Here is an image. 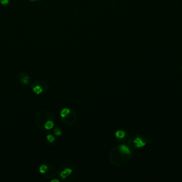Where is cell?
I'll use <instances>...</instances> for the list:
<instances>
[{"mask_svg":"<svg viewBox=\"0 0 182 182\" xmlns=\"http://www.w3.org/2000/svg\"><path fill=\"white\" fill-rule=\"evenodd\" d=\"M131 155H129L119 150L118 147L113 148L110 154V159L115 166H123L128 162Z\"/></svg>","mask_w":182,"mask_h":182,"instance_id":"1","label":"cell"},{"mask_svg":"<svg viewBox=\"0 0 182 182\" xmlns=\"http://www.w3.org/2000/svg\"><path fill=\"white\" fill-rule=\"evenodd\" d=\"M49 119H52V120H54V115H53L52 113H51L50 112L43 110V111H41L40 112V113H38L37 115H36L34 121L38 128H40L41 130H45L44 125H45V123L48 120H49Z\"/></svg>","mask_w":182,"mask_h":182,"instance_id":"2","label":"cell"},{"mask_svg":"<svg viewBox=\"0 0 182 182\" xmlns=\"http://www.w3.org/2000/svg\"><path fill=\"white\" fill-rule=\"evenodd\" d=\"M75 165H61V166L60 167V168H63V169H58V171H59L60 177L62 179H66L67 178H69V176L72 174L73 172V168H75Z\"/></svg>","mask_w":182,"mask_h":182,"instance_id":"3","label":"cell"},{"mask_svg":"<svg viewBox=\"0 0 182 182\" xmlns=\"http://www.w3.org/2000/svg\"><path fill=\"white\" fill-rule=\"evenodd\" d=\"M130 144L135 148H141L146 145V140L140 136H132L130 138Z\"/></svg>","mask_w":182,"mask_h":182,"instance_id":"4","label":"cell"},{"mask_svg":"<svg viewBox=\"0 0 182 182\" xmlns=\"http://www.w3.org/2000/svg\"><path fill=\"white\" fill-rule=\"evenodd\" d=\"M76 119L77 117L75 113L72 110H71L69 115H66V117H62V121L66 125L71 126L75 124V122H76Z\"/></svg>","mask_w":182,"mask_h":182,"instance_id":"5","label":"cell"},{"mask_svg":"<svg viewBox=\"0 0 182 182\" xmlns=\"http://www.w3.org/2000/svg\"><path fill=\"white\" fill-rule=\"evenodd\" d=\"M56 169L52 165H48V169L46 172L43 175L46 178H54L56 174Z\"/></svg>","mask_w":182,"mask_h":182,"instance_id":"6","label":"cell"},{"mask_svg":"<svg viewBox=\"0 0 182 182\" xmlns=\"http://www.w3.org/2000/svg\"><path fill=\"white\" fill-rule=\"evenodd\" d=\"M19 80L23 85H27L29 84L30 82V78H29V75L26 73H21L19 74Z\"/></svg>","mask_w":182,"mask_h":182,"instance_id":"7","label":"cell"},{"mask_svg":"<svg viewBox=\"0 0 182 182\" xmlns=\"http://www.w3.org/2000/svg\"><path fill=\"white\" fill-rule=\"evenodd\" d=\"M35 85H41L42 88H43V92H46L49 90V84L47 83L46 81L43 80H37L36 81H34L32 83V86Z\"/></svg>","mask_w":182,"mask_h":182,"instance_id":"8","label":"cell"},{"mask_svg":"<svg viewBox=\"0 0 182 182\" xmlns=\"http://www.w3.org/2000/svg\"><path fill=\"white\" fill-rule=\"evenodd\" d=\"M32 91L36 93V95H40L43 92V88L39 85H35L32 86Z\"/></svg>","mask_w":182,"mask_h":182,"instance_id":"9","label":"cell"},{"mask_svg":"<svg viewBox=\"0 0 182 182\" xmlns=\"http://www.w3.org/2000/svg\"><path fill=\"white\" fill-rule=\"evenodd\" d=\"M126 136V132L124 130H117V131L115 132V137H117V139H122L125 137Z\"/></svg>","mask_w":182,"mask_h":182,"instance_id":"10","label":"cell"},{"mask_svg":"<svg viewBox=\"0 0 182 182\" xmlns=\"http://www.w3.org/2000/svg\"><path fill=\"white\" fill-rule=\"evenodd\" d=\"M54 120H52V119H49V120H48L45 123V125H44V127H45V130H51L53 127H54Z\"/></svg>","mask_w":182,"mask_h":182,"instance_id":"11","label":"cell"},{"mask_svg":"<svg viewBox=\"0 0 182 182\" xmlns=\"http://www.w3.org/2000/svg\"><path fill=\"white\" fill-rule=\"evenodd\" d=\"M70 112H71V110H70L69 108H63V109L60 111V117H66V115H69V114L70 113Z\"/></svg>","mask_w":182,"mask_h":182,"instance_id":"12","label":"cell"},{"mask_svg":"<svg viewBox=\"0 0 182 182\" xmlns=\"http://www.w3.org/2000/svg\"><path fill=\"white\" fill-rule=\"evenodd\" d=\"M48 169V165L47 164H42L39 167V172L41 173L42 174H44Z\"/></svg>","mask_w":182,"mask_h":182,"instance_id":"13","label":"cell"},{"mask_svg":"<svg viewBox=\"0 0 182 182\" xmlns=\"http://www.w3.org/2000/svg\"><path fill=\"white\" fill-rule=\"evenodd\" d=\"M54 133L55 135L57 136V137H59V136L62 135V131H61V130H60V129L58 128V127H56L54 130Z\"/></svg>","mask_w":182,"mask_h":182,"instance_id":"14","label":"cell"},{"mask_svg":"<svg viewBox=\"0 0 182 182\" xmlns=\"http://www.w3.org/2000/svg\"><path fill=\"white\" fill-rule=\"evenodd\" d=\"M46 139H47L48 141H49V142H50V143L54 142V141H55V137L52 135H48L47 137H46Z\"/></svg>","mask_w":182,"mask_h":182,"instance_id":"15","label":"cell"},{"mask_svg":"<svg viewBox=\"0 0 182 182\" xmlns=\"http://www.w3.org/2000/svg\"><path fill=\"white\" fill-rule=\"evenodd\" d=\"M10 2V0H0V4L2 6H7Z\"/></svg>","mask_w":182,"mask_h":182,"instance_id":"16","label":"cell"},{"mask_svg":"<svg viewBox=\"0 0 182 182\" xmlns=\"http://www.w3.org/2000/svg\"><path fill=\"white\" fill-rule=\"evenodd\" d=\"M31 1H34V2H39V1H43V0H30Z\"/></svg>","mask_w":182,"mask_h":182,"instance_id":"17","label":"cell"},{"mask_svg":"<svg viewBox=\"0 0 182 182\" xmlns=\"http://www.w3.org/2000/svg\"><path fill=\"white\" fill-rule=\"evenodd\" d=\"M54 181L59 182V180H58V179H51V182H54Z\"/></svg>","mask_w":182,"mask_h":182,"instance_id":"18","label":"cell"},{"mask_svg":"<svg viewBox=\"0 0 182 182\" xmlns=\"http://www.w3.org/2000/svg\"><path fill=\"white\" fill-rule=\"evenodd\" d=\"M181 71H182V66H181Z\"/></svg>","mask_w":182,"mask_h":182,"instance_id":"19","label":"cell"}]
</instances>
